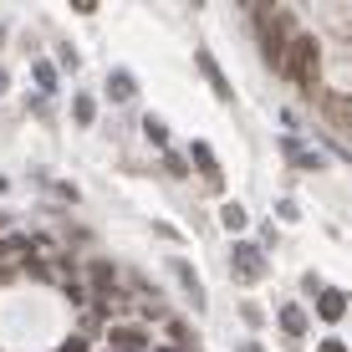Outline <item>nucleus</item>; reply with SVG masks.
Segmentation results:
<instances>
[{"instance_id":"nucleus-22","label":"nucleus","mask_w":352,"mask_h":352,"mask_svg":"<svg viewBox=\"0 0 352 352\" xmlns=\"http://www.w3.org/2000/svg\"><path fill=\"white\" fill-rule=\"evenodd\" d=\"M0 225H6V214H0Z\"/></svg>"},{"instance_id":"nucleus-11","label":"nucleus","mask_w":352,"mask_h":352,"mask_svg":"<svg viewBox=\"0 0 352 352\" xmlns=\"http://www.w3.org/2000/svg\"><path fill=\"white\" fill-rule=\"evenodd\" d=\"M286 159H291V164H307V168H322V159H317V153H307L296 138H286Z\"/></svg>"},{"instance_id":"nucleus-14","label":"nucleus","mask_w":352,"mask_h":352,"mask_svg":"<svg viewBox=\"0 0 352 352\" xmlns=\"http://www.w3.org/2000/svg\"><path fill=\"white\" fill-rule=\"evenodd\" d=\"M327 113H332V118H337V123H347V113H352V102H347V97H327Z\"/></svg>"},{"instance_id":"nucleus-13","label":"nucleus","mask_w":352,"mask_h":352,"mask_svg":"<svg viewBox=\"0 0 352 352\" xmlns=\"http://www.w3.org/2000/svg\"><path fill=\"white\" fill-rule=\"evenodd\" d=\"M220 220H225L230 230H245V210H240V204H225V210H220Z\"/></svg>"},{"instance_id":"nucleus-20","label":"nucleus","mask_w":352,"mask_h":352,"mask_svg":"<svg viewBox=\"0 0 352 352\" xmlns=\"http://www.w3.org/2000/svg\"><path fill=\"white\" fill-rule=\"evenodd\" d=\"M6 87H10V77H6V72H0V92H6Z\"/></svg>"},{"instance_id":"nucleus-5","label":"nucleus","mask_w":352,"mask_h":352,"mask_svg":"<svg viewBox=\"0 0 352 352\" xmlns=\"http://www.w3.org/2000/svg\"><path fill=\"white\" fill-rule=\"evenodd\" d=\"M199 72H204V82H210L214 92H220V102H230V97H235V87L225 82V72H220V62H214L210 52H199Z\"/></svg>"},{"instance_id":"nucleus-6","label":"nucleus","mask_w":352,"mask_h":352,"mask_svg":"<svg viewBox=\"0 0 352 352\" xmlns=\"http://www.w3.org/2000/svg\"><path fill=\"white\" fill-rule=\"evenodd\" d=\"M107 342H113V352H148V342H143L138 327H113V332H107Z\"/></svg>"},{"instance_id":"nucleus-8","label":"nucleus","mask_w":352,"mask_h":352,"mask_svg":"<svg viewBox=\"0 0 352 352\" xmlns=\"http://www.w3.org/2000/svg\"><path fill=\"white\" fill-rule=\"evenodd\" d=\"M281 327H286L291 337H301V332H307V311H301L296 301H291V307H281Z\"/></svg>"},{"instance_id":"nucleus-10","label":"nucleus","mask_w":352,"mask_h":352,"mask_svg":"<svg viewBox=\"0 0 352 352\" xmlns=\"http://www.w3.org/2000/svg\"><path fill=\"white\" fill-rule=\"evenodd\" d=\"M179 281H184V291H189L194 307H204V286H199V276H194V265H179Z\"/></svg>"},{"instance_id":"nucleus-18","label":"nucleus","mask_w":352,"mask_h":352,"mask_svg":"<svg viewBox=\"0 0 352 352\" xmlns=\"http://www.w3.org/2000/svg\"><path fill=\"white\" fill-rule=\"evenodd\" d=\"M322 352H347L342 342H337V337H332V342H322Z\"/></svg>"},{"instance_id":"nucleus-1","label":"nucleus","mask_w":352,"mask_h":352,"mask_svg":"<svg viewBox=\"0 0 352 352\" xmlns=\"http://www.w3.org/2000/svg\"><path fill=\"white\" fill-rule=\"evenodd\" d=\"M317 72H322V46H317V36L296 31V36H291V46H286L281 77H291L296 87H317Z\"/></svg>"},{"instance_id":"nucleus-16","label":"nucleus","mask_w":352,"mask_h":352,"mask_svg":"<svg viewBox=\"0 0 352 352\" xmlns=\"http://www.w3.org/2000/svg\"><path fill=\"white\" fill-rule=\"evenodd\" d=\"M77 123H92V97H77Z\"/></svg>"},{"instance_id":"nucleus-17","label":"nucleus","mask_w":352,"mask_h":352,"mask_svg":"<svg viewBox=\"0 0 352 352\" xmlns=\"http://www.w3.org/2000/svg\"><path fill=\"white\" fill-rule=\"evenodd\" d=\"M56 352H87V342H82V337H67V342L56 347Z\"/></svg>"},{"instance_id":"nucleus-7","label":"nucleus","mask_w":352,"mask_h":352,"mask_svg":"<svg viewBox=\"0 0 352 352\" xmlns=\"http://www.w3.org/2000/svg\"><path fill=\"white\" fill-rule=\"evenodd\" d=\"M342 311H347V296H342V291H317V317H322V322H342Z\"/></svg>"},{"instance_id":"nucleus-19","label":"nucleus","mask_w":352,"mask_h":352,"mask_svg":"<svg viewBox=\"0 0 352 352\" xmlns=\"http://www.w3.org/2000/svg\"><path fill=\"white\" fill-rule=\"evenodd\" d=\"M240 352H265V347H261V342H245V347H240Z\"/></svg>"},{"instance_id":"nucleus-3","label":"nucleus","mask_w":352,"mask_h":352,"mask_svg":"<svg viewBox=\"0 0 352 352\" xmlns=\"http://www.w3.org/2000/svg\"><path fill=\"white\" fill-rule=\"evenodd\" d=\"M230 271H235L240 286H256L261 276H265V256H261L256 245H235V256H230Z\"/></svg>"},{"instance_id":"nucleus-12","label":"nucleus","mask_w":352,"mask_h":352,"mask_svg":"<svg viewBox=\"0 0 352 352\" xmlns=\"http://www.w3.org/2000/svg\"><path fill=\"white\" fill-rule=\"evenodd\" d=\"M26 250H31V240H0V261H10V256H26Z\"/></svg>"},{"instance_id":"nucleus-4","label":"nucleus","mask_w":352,"mask_h":352,"mask_svg":"<svg viewBox=\"0 0 352 352\" xmlns=\"http://www.w3.org/2000/svg\"><path fill=\"white\" fill-rule=\"evenodd\" d=\"M189 153H194V168H199V174H204V179H210V184H214V189H220V184H225V179H220V164H214V148H210V143H204V138H199V143H189Z\"/></svg>"},{"instance_id":"nucleus-2","label":"nucleus","mask_w":352,"mask_h":352,"mask_svg":"<svg viewBox=\"0 0 352 352\" xmlns=\"http://www.w3.org/2000/svg\"><path fill=\"white\" fill-rule=\"evenodd\" d=\"M291 10H281V6H271V10H261V52H265V62H271L276 72H281V62H286V46H291Z\"/></svg>"},{"instance_id":"nucleus-9","label":"nucleus","mask_w":352,"mask_h":352,"mask_svg":"<svg viewBox=\"0 0 352 352\" xmlns=\"http://www.w3.org/2000/svg\"><path fill=\"white\" fill-rule=\"evenodd\" d=\"M133 92H138V87H133V77H128V72H118V77H107V97H113V102H128Z\"/></svg>"},{"instance_id":"nucleus-21","label":"nucleus","mask_w":352,"mask_h":352,"mask_svg":"<svg viewBox=\"0 0 352 352\" xmlns=\"http://www.w3.org/2000/svg\"><path fill=\"white\" fill-rule=\"evenodd\" d=\"M159 352H179V347H159Z\"/></svg>"},{"instance_id":"nucleus-15","label":"nucleus","mask_w":352,"mask_h":352,"mask_svg":"<svg viewBox=\"0 0 352 352\" xmlns=\"http://www.w3.org/2000/svg\"><path fill=\"white\" fill-rule=\"evenodd\" d=\"M36 82H41V87H56V67L52 62H36Z\"/></svg>"}]
</instances>
